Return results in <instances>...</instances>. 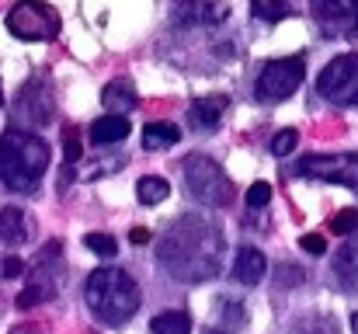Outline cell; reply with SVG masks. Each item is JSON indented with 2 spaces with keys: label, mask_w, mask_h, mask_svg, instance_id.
Returning a JSON list of instances; mask_svg holds the SVG:
<instances>
[{
  "label": "cell",
  "mask_w": 358,
  "mask_h": 334,
  "mask_svg": "<svg viewBox=\"0 0 358 334\" xmlns=\"http://www.w3.org/2000/svg\"><path fill=\"white\" fill-rule=\"evenodd\" d=\"M125 136H129V118L125 115H101L91 125V143L94 146H112V143H122Z\"/></svg>",
  "instance_id": "14"
},
{
  "label": "cell",
  "mask_w": 358,
  "mask_h": 334,
  "mask_svg": "<svg viewBox=\"0 0 358 334\" xmlns=\"http://www.w3.org/2000/svg\"><path fill=\"white\" fill-rule=\"evenodd\" d=\"M289 334H324V331H320V324H317L313 317H306V321H296V324L289 328Z\"/></svg>",
  "instance_id": "30"
},
{
  "label": "cell",
  "mask_w": 358,
  "mask_h": 334,
  "mask_svg": "<svg viewBox=\"0 0 358 334\" xmlns=\"http://www.w3.org/2000/svg\"><path fill=\"white\" fill-rule=\"evenodd\" d=\"M185 4H199V0H185Z\"/></svg>",
  "instance_id": "34"
},
{
  "label": "cell",
  "mask_w": 358,
  "mask_h": 334,
  "mask_svg": "<svg viewBox=\"0 0 358 334\" xmlns=\"http://www.w3.org/2000/svg\"><path fill=\"white\" fill-rule=\"evenodd\" d=\"M299 247H303L306 254L320 258V254L327 251V237H324V233H303V237H299Z\"/></svg>",
  "instance_id": "28"
},
{
  "label": "cell",
  "mask_w": 358,
  "mask_h": 334,
  "mask_svg": "<svg viewBox=\"0 0 358 334\" xmlns=\"http://www.w3.org/2000/svg\"><path fill=\"white\" fill-rule=\"evenodd\" d=\"M84 247L98 258H115L119 254V240L112 233H84Z\"/></svg>",
  "instance_id": "21"
},
{
  "label": "cell",
  "mask_w": 358,
  "mask_h": 334,
  "mask_svg": "<svg viewBox=\"0 0 358 334\" xmlns=\"http://www.w3.org/2000/svg\"><path fill=\"white\" fill-rule=\"evenodd\" d=\"M80 153H84V143H80L77 129L66 125V129H63V157H66V167H73V164L80 160Z\"/></svg>",
  "instance_id": "23"
},
{
  "label": "cell",
  "mask_w": 358,
  "mask_h": 334,
  "mask_svg": "<svg viewBox=\"0 0 358 334\" xmlns=\"http://www.w3.org/2000/svg\"><path fill=\"white\" fill-rule=\"evenodd\" d=\"M317 91H320L331 105H358V53L334 56V60L320 70Z\"/></svg>",
  "instance_id": "8"
},
{
  "label": "cell",
  "mask_w": 358,
  "mask_h": 334,
  "mask_svg": "<svg viewBox=\"0 0 358 334\" xmlns=\"http://www.w3.org/2000/svg\"><path fill=\"white\" fill-rule=\"evenodd\" d=\"M310 14L324 39L358 35V0H310Z\"/></svg>",
  "instance_id": "9"
},
{
  "label": "cell",
  "mask_w": 358,
  "mask_h": 334,
  "mask_svg": "<svg viewBox=\"0 0 358 334\" xmlns=\"http://www.w3.org/2000/svg\"><path fill=\"white\" fill-rule=\"evenodd\" d=\"M181 178H185V188H188V195H195L199 202H206V206H230L234 202V185H230V178L223 174V167L213 160V157H206V153H188L185 160H181Z\"/></svg>",
  "instance_id": "4"
},
{
  "label": "cell",
  "mask_w": 358,
  "mask_h": 334,
  "mask_svg": "<svg viewBox=\"0 0 358 334\" xmlns=\"http://www.w3.org/2000/svg\"><path fill=\"white\" fill-rule=\"evenodd\" d=\"M331 230L338 233V237H348V233H358V209H341L334 223H331Z\"/></svg>",
  "instance_id": "27"
},
{
  "label": "cell",
  "mask_w": 358,
  "mask_h": 334,
  "mask_svg": "<svg viewBox=\"0 0 358 334\" xmlns=\"http://www.w3.org/2000/svg\"><path fill=\"white\" fill-rule=\"evenodd\" d=\"M250 14H254L257 21L278 25V21L292 18V4H289V0H250Z\"/></svg>",
  "instance_id": "20"
},
{
  "label": "cell",
  "mask_w": 358,
  "mask_h": 334,
  "mask_svg": "<svg viewBox=\"0 0 358 334\" xmlns=\"http://www.w3.org/2000/svg\"><path fill=\"white\" fill-rule=\"evenodd\" d=\"M0 105H3V91H0Z\"/></svg>",
  "instance_id": "33"
},
{
  "label": "cell",
  "mask_w": 358,
  "mask_h": 334,
  "mask_svg": "<svg viewBox=\"0 0 358 334\" xmlns=\"http://www.w3.org/2000/svg\"><path fill=\"white\" fill-rule=\"evenodd\" d=\"M150 334H192V317L185 310H164L150 321Z\"/></svg>",
  "instance_id": "18"
},
{
  "label": "cell",
  "mask_w": 358,
  "mask_h": 334,
  "mask_svg": "<svg viewBox=\"0 0 358 334\" xmlns=\"http://www.w3.org/2000/svg\"><path fill=\"white\" fill-rule=\"evenodd\" d=\"M136 195H139V202H143V206H160V202L171 195V185H167V178L146 174V178H139V181H136Z\"/></svg>",
  "instance_id": "19"
},
{
  "label": "cell",
  "mask_w": 358,
  "mask_h": 334,
  "mask_svg": "<svg viewBox=\"0 0 358 334\" xmlns=\"http://www.w3.org/2000/svg\"><path fill=\"white\" fill-rule=\"evenodd\" d=\"M275 286L278 289H292V286H303V268L299 265H275Z\"/></svg>",
  "instance_id": "24"
},
{
  "label": "cell",
  "mask_w": 358,
  "mask_h": 334,
  "mask_svg": "<svg viewBox=\"0 0 358 334\" xmlns=\"http://www.w3.org/2000/svg\"><path fill=\"white\" fill-rule=\"evenodd\" d=\"M213 334H223V331H213Z\"/></svg>",
  "instance_id": "35"
},
{
  "label": "cell",
  "mask_w": 358,
  "mask_h": 334,
  "mask_svg": "<svg viewBox=\"0 0 358 334\" xmlns=\"http://www.w3.org/2000/svg\"><path fill=\"white\" fill-rule=\"evenodd\" d=\"M296 174L358 192V153H310L296 164Z\"/></svg>",
  "instance_id": "7"
},
{
  "label": "cell",
  "mask_w": 358,
  "mask_h": 334,
  "mask_svg": "<svg viewBox=\"0 0 358 334\" xmlns=\"http://www.w3.org/2000/svg\"><path fill=\"white\" fill-rule=\"evenodd\" d=\"M7 32L21 42H49L59 35V14L45 0H17L7 11Z\"/></svg>",
  "instance_id": "6"
},
{
  "label": "cell",
  "mask_w": 358,
  "mask_h": 334,
  "mask_svg": "<svg viewBox=\"0 0 358 334\" xmlns=\"http://www.w3.org/2000/svg\"><path fill=\"white\" fill-rule=\"evenodd\" d=\"M129 240H132V244H150V230H143V226H136V230L129 233Z\"/></svg>",
  "instance_id": "31"
},
{
  "label": "cell",
  "mask_w": 358,
  "mask_h": 334,
  "mask_svg": "<svg viewBox=\"0 0 358 334\" xmlns=\"http://www.w3.org/2000/svg\"><path fill=\"white\" fill-rule=\"evenodd\" d=\"M223 233L202 216H181L160 237L157 258L178 282H209L220 275Z\"/></svg>",
  "instance_id": "1"
},
{
  "label": "cell",
  "mask_w": 358,
  "mask_h": 334,
  "mask_svg": "<svg viewBox=\"0 0 358 334\" xmlns=\"http://www.w3.org/2000/svg\"><path fill=\"white\" fill-rule=\"evenodd\" d=\"M296 143H299V132L296 129H278L275 139H271V153L275 157H289L296 150Z\"/></svg>",
  "instance_id": "25"
},
{
  "label": "cell",
  "mask_w": 358,
  "mask_h": 334,
  "mask_svg": "<svg viewBox=\"0 0 358 334\" xmlns=\"http://www.w3.org/2000/svg\"><path fill=\"white\" fill-rule=\"evenodd\" d=\"M14 118H17V129H24V132H35V129L49 125V118H52V95H49V88L42 81H31L17 95Z\"/></svg>",
  "instance_id": "10"
},
{
  "label": "cell",
  "mask_w": 358,
  "mask_h": 334,
  "mask_svg": "<svg viewBox=\"0 0 358 334\" xmlns=\"http://www.w3.org/2000/svg\"><path fill=\"white\" fill-rule=\"evenodd\" d=\"M264 272H268V258L257 251V247H240L237 258H234V282L240 286H257L261 279H264Z\"/></svg>",
  "instance_id": "11"
},
{
  "label": "cell",
  "mask_w": 358,
  "mask_h": 334,
  "mask_svg": "<svg viewBox=\"0 0 358 334\" xmlns=\"http://www.w3.org/2000/svg\"><path fill=\"white\" fill-rule=\"evenodd\" d=\"M0 275H3V279H21V275H24V261H21L17 254L3 258V268H0Z\"/></svg>",
  "instance_id": "29"
},
{
  "label": "cell",
  "mask_w": 358,
  "mask_h": 334,
  "mask_svg": "<svg viewBox=\"0 0 358 334\" xmlns=\"http://www.w3.org/2000/svg\"><path fill=\"white\" fill-rule=\"evenodd\" d=\"M352 334H358V314H352Z\"/></svg>",
  "instance_id": "32"
},
{
  "label": "cell",
  "mask_w": 358,
  "mask_h": 334,
  "mask_svg": "<svg viewBox=\"0 0 358 334\" xmlns=\"http://www.w3.org/2000/svg\"><path fill=\"white\" fill-rule=\"evenodd\" d=\"M136 102H139V95H136V84H132V81H125V77L112 81V84L101 91V105L112 111V115H122V111L136 109Z\"/></svg>",
  "instance_id": "13"
},
{
  "label": "cell",
  "mask_w": 358,
  "mask_h": 334,
  "mask_svg": "<svg viewBox=\"0 0 358 334\" xmlns=\"http://www.w3.org/2000/svg\"><path fill=\"white\" fill-rule=\"evenodd\" d=\"M271 195H275V188H271L268 181H254V185L247 188V206H250V209H264V206L271 202Z\"/></svg>",
  "instance_id": "26"
},
{
  "label": "cell",
  "mask_w": 358,
  "mask_h": 334,
  "mask_svg": "<svg viewBox=\"0 0 358 334\" xmlns=\"http://www.w3.org/2000/svg\"><path fill=\"white\" fill-rule=\"evenodd\" d=\"M227 98L223 95H209V98H195L192 102V125H199V129H216L220 125V118H223V111H227Z\"/></svg>",
  "instance_id": "15"
},
{
  "label": "cell",
  "mask_w": 358,
  "mask_h": 334,
  "mask_svg": "<svg viewBox=\"0 0 358 334\" xmlns=\"http://www.w3.org/2000/svg\"><path fill=\"white\" fill-rule=\"evenodd\" d=\"M84 300L91 307V314L108 324V328H122L136 317L139 310V286L129 272L122 268H98L87 275L84 286Z\"/></svg>",
  "instance_id": "3"
},
{
  "label": "cell",
  "mask_w": 358,
  "mask_h": 334,
  "mask_svg": "<svg viewBox=\"0 0 358 334\" xmlns=\"http://www.w3.org/2000/svg\"><path fill=\"white\" fill-rule=\"evenodd\" d=\"M178 139H181V129L174 122H146V129H143L146 150H171Z\"/></svg>",
  "instance_id": "17"
},
{
  "label": "cell",
  "mask_w": 358,
  "mask_h": 334,
  "mask_svg": "<svg viewBox=\"0 0 358 334\" xmlns=\"http://www.w3.org/2000/svg\"><path fill=\"white\" fill-rule=\"evenodd\" d=\"M0 240L7 247H17L28 240V216L17 206H3L0 209Z\"/></svg>",
  "instance_id": "16"
},
{
  "label": "cell",
  "mask_w": 358,
  "mask_h": 334,
  "mask_svg": "<svg viewBox=\"0 0 358 334\" xmlns=\"http://www.w3.org/2000/svg\"><path fill=\"white\" fill-rule=\"evenodd\" d=\"M49 157L52 150L38 132L7 129L0 136V181L10 192H35L49 171Z\"/></svg>",
  "instance_id": "2"
},
{
  "label": "cell",
  "mask_w": 358,
  "mask_h": 334,
  "mask_svg": "<svg viewBox=\"0 0 358 334\" xmlns=\"http://www.w3.org/2000/svg\"><path fill=\"white\" fill-rule=\"evenodd\" d=\"M49 296H52V289H49V286H42V282H31V286H24V289L17 293V310H31V307L45 303Z\"/></svg>",
  "instance_id": "22"
},
{
  "label": "cell",
  "mask_w": 358,
  "mask_h": 334,
  "mask_svg": "<svg viewBox=\"0 0 358 334\" xmlns=\"http://www.w3.org/2000/svg\"><path fill=\"white\" fill-rule=\"evenodd\" d=\"M303 77H306V56L296 53V56L271 60V63L261 67V74L254 81V98L261 105H282V102H289L299 91Z\"/></svg>",
  "instance_id": "5"
},
{
  "label": "cell",
  "mask_w": 358,
  "mask_h": 334,
  "mask_svg": "<svg viewBox=\"0 0 358 334\" xmlns=\"http://www.w3.org/2000/svg\"><path fill=\"white\" fill-rule=\"evenodd\" d=\"M334 275L341 279V289L358 296V237L345 240L334 254Z\"/></svg>",
  "instance_id": "12"
}]
</instances>
